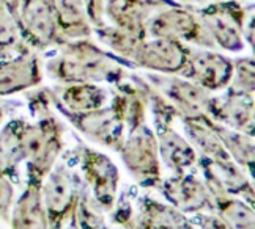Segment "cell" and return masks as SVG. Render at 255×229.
<instances>
[{"instance_id": "cell-1", "label": "cell", "mask_w": 255, "mask_h": 229, "mask_svg": "<svg viewBox=\"0 0 255 229\" xmlns=\"http://www.w3.org/2000/svg\"><path fill=\"white\" fill-rule=\"evenodd\" d=\"M54 77L65 83L117 82L123 77V68L114 57L95 44L77 39L68 43L62 55L47 66Z\"/></svg>"}, {"instance_id": "cell-2", "label": "cell", "mask_w": 255, "mask_h": 229, "mask_svg": "<svg viewBox=\"0 0 255 229\" xmlns=\"http://www.w3.org/2000/svg\"><path fill=\"white\" fill-rule=\"evenodd\" d=\"M22 149L32 173V181L41 182L54 168L62 151L60 127L52 119H43L35 126H22Z\"/></svg>"}, {"instance_id": "cell-3", "label": "cell", "mask_w": 255, "mask_h": 229, "mask_svg": "<svg viewBox=\"0 0 255 229\" xmlns=\"http://www.w3.org/2000/svg\"><path fill=\"white\" fill-rule=\"evenodd\" d=\"M17 27L28 43L38 49L62 44L55 0H19Z\"/></svg>"}, {"instance_id": "cell-4", "label": "cell", "mask_w": 255, "mask_h": 229, "mask_svg": "<svg viewBox=\"0 0 255 229\" xmlns=\"http://www.w3.org/2000/svg\"><path fill=\"white\" fill-rule=\"evenodd\" d=\"M146 35L151 38L176 39L181 43L189 41L207 49L214 47L200 19L189 9L180 6H167L150 14L146 21Z\"/></svg>"}, {"instance_id": "cell-5", "label": "cell", "mask_w": 255, "mask_h": 229, "mask_svg": "<svg viewBox=\"0 0 255 229\" xmlns=\"http://www.w3.org/2000/svg\"><path fill=\"white\" fill-rule=\"evenodd\" d=\"M120 151L128 170L135 179H139V182L150 185L159 182L161 163L158 140L148 126L140 124L131 129Z\"/></svg>"}, {"instance_id": "cell-6", "label": "cell", "mask_w": 255, "mask_h": 229, "mask_svg": "<svg viewBox=\"0 0 255 229\" xmlns=\"http://www.w3.org/2000/svg\"><path fill=\"white\" fill-rule=\"evenodd\" d=\"M76 176L65 165H57L41 187V201L47 218V229H62L77 201Z\"/></svg>"}, {"instance_id": "cell-7", "label": "cell", "mask_w": 255, "mask_h": 229, "mask_svg": "<svg viewBox=\"0 0 255 229\" xmlns=\"http://www.w3.org/2000/svg\"><path fill=\"white\" fill-rule=\"evenodd\" d=\"M199 19L207 30L213 46H219L230 52H240L244 49V24L238 3L232 0L213 3L199 11Z\"/></svg>"}, {"instance_id": "cell-8", "label": "cell", "mask_w": 255, "mask_h": 229, "mask_svg": "<svg viewBox=\"0 0 255 229\" xmlns=\"http://www.w3.org/2000/svg\"><path fill=\"white\" fill-rule=\"evenodd\" d=\"M235 73L232 60L208 49H189L183 76L207 91L227 86Z\"/></svg>"}, {"instance_id": "cell-9", "label": "cell", "mask_w": 255, "mask_h": 229, "mask_svg": "<svg viewBox=\"0 0 255 229\" xmlns=\"http://www.w3.org/2000/svg\"><path fill=\"white\" fill-rule=\"evenodd\" d=\"M189 49L184 43L167 38H151L137 49L132 62L148 71L161 74H183Z\"/></svg>"}, {"instance_id": "cell-10", "label": "cell", "mask_w": 255, "mask_h": 229, "mask_svg": "<svg viewBox=\"0 0 255 229\" xmlns=\"http://www.w3.org/2000/svg\"><path fill=\"white\" fill-rule=\"evenodd\" d=\"M82 168L98 204L103 209H112L120 179L115 163L107 155L85 148L82 155Z\"/></svg>"}, {"instance_id": "cell-11", "label": "cell", "mask_w": 255, "mask_h": 229, "mask_svg": "<svg viewBox=\"0 0 255 229\" xmlns=\"http://www.w3.org/2000/svg\"><path fill=\"white\" fill-rule=\"evenodd\" d=\"M66 116L88 138L120 151L125 142V123L115 107L100 108V110L85 115L66 113Z\"/></svg>"}, {"instance_id": "cell-12", "label": "cell", "mask_w": 255, "mask_h": 229, "mask_svg": "<svg viewBox=\"0 0 255 229\" xmlns=\"http://www.w3.org/2000/svg\"><path fill=\"white\" fill-rule=\"evenodd\" d=\"M162 91L173 102L175 112L183 115V119H195L210 116L213 97L210 91L195 85L188 78L159 77Z\"/></svg>"}, {"instance_id": "cell-13", "label": "cell", "mask_w": 255, "mask_h": 229, "mask_svg": "<svg viewBox=\"0 0 255 229\" xmlns=\"http://www.w3.org/2000/svg\"><path fill=\"white\" fill-rule=\"evenodd\" d=\"M162 192L180 212H202L214 207V200L207 185L192 174H175L164 182Z\"/></svg>"}, {"instance_id": "cell-14", "label": "cell", "mask_w": 255, "mask_h": 229, "mask_svg": "<svg viewBox=\"0 0 255 229\" xmlns=\"http://www.w3.org/2000/svg\"><path fill=\"white\" fill-rule=\"evenodd\" d=\"M210 116L232 126L235 131L252 135L254 131V101L252 94L232 89L227 97H213Z\"/></svg>"}, {"instance_id": "cell-15", "label": "cell", "mask_w": 255, "mask_h": 229, "mask_svg": "<svg viewBox=\"0 0 255 229\" xmlns=\"http://www.w3.org/2000/svg\"><path fill=\"white\" fill-rule=\"evenodd\" d=\"M156 140H158L161 160L176 174H183L197 162L199 157L195 149L186 138L176 134L169 124L162 123V126H159V134Z\"/></svg>"}, {"instance_id": "cell-16", "label": "cell", "mask_w": 255, "mask_h": 229, "mask_svg": "<svg viewBox=\"0 0 255 229\" xmlns=\"http://www.w3.org/2000/svg\"><path fill=\"white\" fill-rule=\"evenodd\" d=\"M148 0H107L104 14L114 27L146 38V21L150 17Z\"/></svg>"}, {"instance_id": "cell-17", "label": "cell", "mask_w": 255, "mask_h": 229, "mask_svg": "<svg viewBox=\"0 0 255 229\" xmlns=\"http://www.w3.org/2000/svg\"><path fill=\"white\" fill-rule=\"evenodd\" d=\"M40 80V65L33 57H19L0 63V94L21 91Z\"/></svg>"}, {"instance_id": "cell-18", "label": "cell", "mask_w": 255, "mask_h": 229, "mask_svg": "<svg viewBox=\"0 0 255 229\" xmlns=\"http://www.w3.org/2000/svg\"><path fill=\"white\" fill-rule=\"evenodd\" d=\"M13 229H47V218L41 201V185L30 181L27 190L19 198L11 217Z\"/></svg>"}, {"instance_id": "cell-19", "label": "cell", "mask_w": 255, "mask_h": 229, "mask_svg": "<svg viewBox=\"0 0 255 229\" xmlns=\"http://www.w3.org/2000/svg\"><path fill=\"white\" fill-rule=\"evenodd\" d=\"M65 113L85 115L104 108L107 94L96 83H73L63 88L60 94Z\"/></svg>"}, {"instance_id": "cell-20", "label": "cell", "mask_w": 255, "mask_h": 229, "mask_svg": "<svg viewBox=\"0 0 255 229\" xmlns=\"http://www.w3.org/2000/svg\"><path fill=\"white\" fill-rule=\"evenodd\" d=\"M62 39H84L92 33V22L87 16L84 0H55Z\"/></svg>"}, {"instance_id": "cell-21", "label": "cell", "mask_w": 255, "mask_h": 229, "mask_svg": "<svg viewBox=\"0 0 255 229\" xmlns=\"http://www.w3.org/2000/svg\"><path fill=\"white\" fill-rule=\"evenodd\" d=\"M24 160L22 124L9 123L0 132V174L6 176Z\"/></svg>"}, {"instance_id": "cell-22", "label": "cell", "mask_w": 255, "mask_h": 229, "mask_svg": "<svg viewBox=\"0 0 255 229\" xmlns=\"http://www.w3.org/2000/svg\"><path fill=\"white\" fill-rule=\"evenodd\" d=\"M214 132L218 134L224 148L227 149L229 155L235 163L244 166H252L254 163V140L248 134H241L238 131L224 127L222 124L213 123Z\"/></svg>"}, {"instance_id": "cell-23", "label": "cell", "mask_w": 255, "mask_h": 229, "mask_svg": "<svg viewBox=\"0 0 255 229\" xmlns=\"http://www.w3.org/2000/svg\"><path fill=\"white\" fill-rule=\"evenodd\" d=\"M142 217L150 229H192L188 218L178 209L151 200L143 204Z\"/></svg>"}, {"instance_id": "cell-24", "label": "cell", "mask_w": 255, "mask_h": 229, "mask_svg": "<svg viewBox=\"0 0 255 229\" xmlns=\"http://www.w3.org/2000/svg\"><path fill=\"white\" fill-rule=\"evenodd\" d=\"M96 33L107 47H111L114 52L120 54L122 57L129 58V60H132L137 49H139L140 44L146 39L139 35L125 32L122 28H117L114 25H106V24L98 27Z\"/></svg>"}, {"instance_id": "cell-25", "label": "cell", "mask_w": 255, "mask_h": 229, "mask_svg": "<svg viewBox=\"0 0 255 229\" xmlns=\"http://www.w3.org/2000/svg\"><path fill=\"white\" fill-rule=\"evenodd\" d=\"M214 204L219 207L222 222L229 229H254V212L249 206L227 196L216 200Z\"/></svg>"}, {"instance_id": "cell-26", "label": "cell", "mask_w": 255, "mask_h": 229, "mask_svg": "<svg viewBox=\"0 0 255 229\" xmlns=\"http://www.w3.org/2000/svg\"><path fill=\"white\" fill-rule=\"evenodd\" d=\"M74 228L77 229H101L104 223L103 207L98 204L93 196L88 192H81L73 211Z\"/></svg>"}, {"instance_id": "cell-27", "label": "cell", "mask_w": 255, "mask_h": 229, "mask_svg": "<svg viewBox=\"0 0 255 229\" xmlns=\"http://www.w3.org/2000/svg\"><path fill=\"white\" fill-rule=\"evenodd\" d=\"M19 27L9 11V6L0 0V51H5L8 47H13L19 39Z\"/></svg>"}, {"instance_id": "cell-28", "label": "cell", "mask_w": 255, "mask_h": 229, "mask_svg": "<svg viewBox=\"0 0 255 229\" xmlns=\"http://www.w3.org/2000/svg\"><path fill=\"white\" fill-rule=\"evenodd\" d=\"M237 73H233L235 85L233 89L240 93L252 94L254 91V65L252 60H241V62L235 66Z\"/></svg>"}, {"instance_id": "cell-29", "label": "cell", "mask_w": 255, "mask_h": 229, "mask_svg": "<svg viewBox=\"0 0 255 229\" xmlns=\"http://www.w3.org/2000/svg\"><path fill=\"white\" fill-rule=\"evenodd\" d=\"M13 201V187L6 181V177L0 174V215L6 217L9 206Z\"/></svg>"}, {"instance_id": "cell-30", "label": "cell", "mask_w": 255, "mask_h": 229, "mask_svg": "<svg viewBox=\"0 0 255 229\" xmlns=\"http://www.w3.org/2000/svg\"><path fill=\"white\" fill-rule=\"evenodd\" d=\"M200 226L202 229H229L221 217H210V215L200 217Z\"/></svg>"}, {"instance_id": "cell-31", "label": "cell", "mask_w": 255, "mask_h": 229, "mask_svg": "<svg viewBox=\"0 0 255 229\" xmlns=\"http://www.w3.org/2000/svg\"><path fill=\"white\" fill-rule=\"evenodd\" d=\"M3 2H5V3H6L8 6H9V5H13V3L16 5V3L19 2V0H3Z\"/></svg>"}, {"instance_id": "cell-32", "label": "cell", "mask_w": 255, "mask_h": 229, "mask_svg": "<svg viewBox=\"0 0 255 229\" xmlns=\"http://www.w3.org/2000/svg\"><path fill=\"white\" fill-rule=\"evenodd\" d=\"M70 229H77V228H74V226H71V228H70Z\"/></svg>"}]
</instances>
